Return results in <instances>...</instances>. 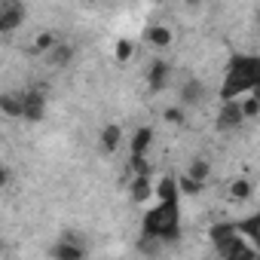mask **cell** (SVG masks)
<instances>
[{
    "instance_id": "obj_1",
    "label": "cell",
    "mask_w": 260,
    "mask_h": 260,
    "mask_svg": "<svg viewBox=\"0 0 260 260\" xmlns=\"http://www.w3.org/2000/svg\"><path fill=\"white\" fill-rule=\"evenodd\" d=\"M260 83V55H233L220 83V101H233L248 95Z\"/></svg>"
},
{
    "instance_id": "obj_2",
    "label": "cell",
    "mask_w": 260,
    "mask_h": 260,
    "mask_svg": "<svg viewBox=\"0 0 260 260\" xmlns=\"http://www.w3.org/2000/svg\"><path fill=\"white\" fill-rule=\"evenodd\" d=\"M141 233L159 236L162 242H175L181 236V205L178 199L159 202L156 208H147L144 220H141Z\"/></svg>"
},
{
    "instance_id": "obj_3",
    "label": "cell",
    "mask_w": 260,
    "mask_h": 260,
    "mask_svg": "<svg viewBox=\"0 0 260 260\" xmlns=\"http://www.w3.org/2000/svg\"><path fill=\"white\" fill-rule=\"evenodd\" d=\"M214 251H217L220 257H226V260H251V257H260L257 248H254V242L248 245V236H242V233H236V236H230L226 242L214 245Z\"/></svg>"
},
{
    "instance_id": "obj_4",
    "label": "cell",
    "mask_w": 260,
    "mask_h": 260,
    "mask_svg": "<svg viewBox=\"0 0 260 260\" xmlns=\"http://www.w3.org/2000/svg\"><path fill=\"white\" fill-rule=\"evenodd\" d=\"M22 104H25V116L22 119H28V122H40L43 116H46V86H31V89H25L22 92Z\"/></svg>"
},
{
    "instance_id": "obj_5",
    "label": "cell",
    "mask_w": 260,
    "mask_h": 260,
    "mask_svg": "<svg viewBox=\"0 0 260 260\" xmlns=\"http://www.w3.org/2000/svg\"><path fill=\"white\" fill-rule=\"evenodd\" d=\"M25 22V4L22 0H4L0 4V34H13Z\"/></svg>"
},
{
    "instance_id": "obj_6",
    "label": "cell",
    "mask_w": 260,
    "mask_h": 260,
    "mask_svg": "<svg viewBox=\"0 0 260 260\" xmlns=\"http://www.w3.org/2000/svg\"><path fill=\"white\" fill-rule=\"evenodd\" d=\"M242 122H245V113H242V104H239V98H233V101H223V104H220V110H217V116H214L217 132H233V128H239Z\"/></svg>"
},
{
    "instance_id": "obj_7",
    "label": "cell",
    "mask_w": 260,
    "mask_h": 260,
    "mask_svg": "<svg viewBox=\"0 0 260 260\" xmlns=\"http://www.w3.org/2000/svg\"><path fill=\"white\" fill-rule=\"evenodd\" d=\"M49 257H55V260H83V257H86V248L80 245V239H77L74 233H64V236L49 248Z\"/></svg>"
},
{
    "instance_id": "obj_8",
    "label": "cell",
    "mask_w": 260,
    "mask_h": 260,
    "mask_svg": "<svg viewBox=\"0 0 260 260\" xmlns=\"http://www.w3.org/2000/svg\"><path fill=\"white\" fill-rule=\"evenodd\" d=\"M169 80H172V64L162 61V58H156V61L147 68V89H150V95H159V92L169 86Z\"/></svg>"
},
{
    "instance_id": "obj_9",
    "label": "cell",
    "mask_w": 260,
    "mask_h": 260,
    "mask_svg": "<svg viewBox=\"0 0 260 260\" xmlns=\"http://www.w3.org/2000/svg\"><path fill=\"white\" fill-rule=\"evenodd\" d=\"M128 193H132V202H135V205H147V202L156 196V184L150 181V175H135Z\"/></svg>"
},
{
    "instance_id": "obj_10",
    "label": "cell",
    "mask_w": 260,
    "mask_h": 260,
    "mask_svg": "<svg viewBox=\"0 0 260 260\" xmlns=\"http://www.w3.org/2000/svg\"><path fill=\"white\" fill-rule=\"evenodd\" d=\"M74 55H77V49H74L71 43H64V40H61V43H55L43 58H46V64H49V68H68V64L74 61Z\"/></svg>"
},
{
    "instance_id": "obj_11",
    "label": "cell",
    "mask_w": 260,
    "mask_h": 260,
    "mask_svg": "<svg viewBox=\"0 0 260 260\" xmlns=\"http://www.w3.org/2000/svg\"><path fill=\"white\" fill-rule=\"evenodd\" d=\"M144 40H147V46H153V49H169L172 40H175V34H172L169 25H150V28L144 31Z\"/></svg>"
},
{
    "instance_id": "obj_12",
    "label": "cell",
    "mask_w": 260,
    "mask_h": 260,
    "mask_svg": "<svg viewBox=\"0 0 260 260\" xmlns=\"http://www.w3.org/2000/svg\"><path fill=\"white\" fill-rule=\"evenodd\" d=\"M150 144H153V128L150 125H141V128H135L132 141H128V153H132V156H147Z\"/></svg>"
},
{
    "instance_id": "obj_13",
    "label": "cell",
    "mask_w": 260,
    "mask_h": 260,
    "mask_svg": "<svg viewBox=\"0 0 260 260\" xmlns=\"http://www.w3.org/2000/svg\"><path fill=\"white\" fill-rule=\"evenodd\" d=\"M205 101V86L199 83V80H187L184 86H181V104L184 107H196V104H202Z\"/></svg>"
},
{
    "instance_id": "obj_14",
    "label": "cell",
    "mask_w": 260,
    "mask_h": 260,
    "mask_svg": "<svg viewBox=\"0 0 260 260\" xmlns=\"http://www.w3.org/2000/svg\"><path fill=\"white\" fill-rule=\"evenodd\" d=\"M98 141H101V147H104L107 153H116V150H119V144H122V128H119L116 122H107V125L101 128Z\"/></svg>"
},
{
    "instance_id": "obj_15",
    "label": "cell",
    "mask_w": 260,
    "mask_h": 260,
    "mask_svg": "<svg viewBox=\"0 0 260 260\" xmlns=\"http://www.w3.org/2000/svg\"><path fill=\"white\" fill-rule=\"evenodd\" d=\"M0 110L10 119H22L25 116V104H22V95H13V92H4L0 95Z\"/></svg>"
},
{
    "instance_id": "obj_16",
    "label": "cell",
    "mask_w": 260,
    "mask_h": 260,
    "mask_svg": "<svg viewBox=\"0 0 260 260\" xmlns=\"http://www.w3.org/2000/svg\"><path fill=\"white\" fill-rule=\"evenodd\" d=\"M156 199H159V202L181 199V184H178V178H172V175L159 178V184H156Z\"/></svg>"
},
{
    "instance_id": "obj_17",
    "label": "cell",
    "mask_w": 260,
    "mask_h": 260,
    "mask_svg": "<svg viewBox=\"0 0 260 260\" xmlns=\"http://www.w3.org/2000/svg\"><path fill=\"white\" fill-rule=\"evenodd\" d=\"M236 233H239V223L223 220V223H214V226L208 230V239H211V245H220V242H226V239L236 236Z\"/></svg>"
},
{
    "instance_id": "obj_18",
    "label": "cell",
    "mask_w": 260,
    "mask_h": 260,
    "mask_svg": "<svg viewBox=\"0 0 260 260\" xmlns=\"http://www.w3.org/2000/svg\"><path fill=\"white\" fill-rule=\"evenodd\" d=\"M55 43H61L55 31H40V34L34 37V46H31V49H34L37 55H46V52H49V49H52Z\"/></svg>"
},
{
    "instance_id": "obj_19",
    "label": "cell",
    "mask_w": 260,
    "mask_h": 260,
    "mask_svg": "<svg viewBox=\"0 0 260 260\" xmlns=\"http://www.w3.org/2000/svg\"><path fill=\"white\" fill-rule=\"evenodd\" d=\"M251 193H254V184H251L248 178H236V181L230 184V196H233L236 202H245V199H251Z\"/></svg>"
},
{
    "instance_id": "obj_20",
    "label": "cell",
    "mask_w": 260,
    "mask_h": 260,
    "mask_svg": "<svg viewBox=\"0 0 260 260\" xmlns=\"http://www.w3.org/2000/svg\"><path fill=\"white\" fill-rule=\"evenodd\" d=\"M239 104H242V113H245V119H257V116H260V98H257L254 92L242 95V98H239Z\"/></svg>"
},
{
    "instance_id": "obj_21",
    "label": "cell",
    "mask_w": 260,
    "mask_h": 260,
    "mask_svg": "<svg viewBox=\"0 0 260 260\" xmlns=\"http://www.w3.org/2000/svg\"><path fill=\"white\" fill-rule=\"evenodd\" d=\"M132 55H135V43H132V40H125V37L116 40V46H113V58H116L119 64H125Z\"/></svg>"
},
{
    "instance_id": "obj_22",
    "label": "cell",
    "mask_w": 260,
    "mask_h": 260,
    "mask_svg": "<svg viewBox=\"0 0 260 260\" xmlns=\"http://www.w3.org/2000/svg\"><path fill=\"white\" fill-rule=\"evenodd\" d=\"M187 175H193L196 181H202V184H205V181H208V175H211V162L199 156V159H193V162H190V169H187Z\"/></svg>"
},
{
    "instance_id": "obj_23",
    "label": "cell",
    "mask_w": 260,
    "mask_h": 260,
    "mask_svg": "<svg viewBox=\"0 0 260 260\" xmlns=\"http://www.w3.org/2000/svg\"><path fill=\"white\" fill-rule=\"evenodd\" d=\"M178 184H181V193H184V196H199V193L205 190V184H202V181H196L193 175H181V178H178Z\"/></svg>"
},
{
    "instance_id": "obj_24",
    "label": "cell",
    "mask_w": 260,
    "mask_h": 260,
    "mask_svg": "<svg viewBox=\"0 0 260 260\" xmlns=\"http://www.w3.org/2000/svg\"><path fill=\"white\" fill-rule=\"evenodd\" d=\"M184 110H187L184 104H181V107H166V113H162V116H166V122H175V125H181V122L187 119V113H184Z\"/></svg>"
},
{
    "instance_id": "obj_25",
    "label": "cell",
    "mask_w": 260,
    "mask_h": 260,
    "mask_svg": "<svg viewBox=\"0 0 260 260\" xmlns=\"http://www.w3.org/2000/svg\"><path fill=\"white\" fill-rule=\"evenodd\" d=\"M132 172H135V175H150L147 156H132Z\"/></svg>"
},
{
    "instance_id": "obj_26",
    "label": "cell",
    "mask_w": 260,
    "mask_h": 260,
    "mask_svg": "<svg viewBox=\"0 0 260 260\" xmlns=\"http://www.w3.org/2000/svg\"><path fill=\"white\" fill-rule=\"evenodd\" d=\"M251 242H254V248H257V254H260V233H257V236H254Z\"/></svg>"
},
{
    "instance_id": "obj_27",
    "label": "cell",
    "mask_w": 260,
    "mask_h": 260,
    "mask_svg": "<svg viewBox=\"0 0 260 260\" xmlns=\"http://www.w3.org/2000/svg\"><path fill=\"white\" fill-rule=\"evenodd\" d=\"M184 4H187V7H199V4H202V0H184Z\"/></svg>"
},
{
    "instance_id": "obj_28",
    "label": "cell",
    "mask_w": 260,
    "mask_h": 260,
    "mask_svg": "<svg viewBox=\"0 0 260 260\" xmlns=\"http://www.w3.org/2000/svg\"><path fill=\"white\" fill-rule=\"evenodd\" d=\"M251 92H254V95H257V98H260V83H257V86H254V89H251Z\"/></svg>"
},
{
    "instance_id": "obj_29",
    "label": "cell",
    "mask_w": 260,
    "mask_h": 260,
    "mask_svg": "<svg viewBox=\"0 0 260 260\" xmlns=\"http://www.w3.org/2000/svg\"><path fill=\"white\" fill-rule=\"evenodd\" d=\"M257 25H260V13H257Z\"/></svg>"
}]
</instances>
